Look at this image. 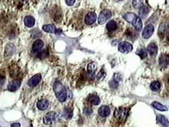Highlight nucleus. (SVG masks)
<instances>
[{"instance_id":"obj_1","label":"nucleus","mask_w":169,"mask_h":127,"mask_svg":"<svg viewBox=\"0 0 169 127\" xmlns=\"http://www.w3.org/2000/svg\"><path fill=\"white\" fill-rule=\"evenodd\" d=\"M53 89L55 95L59 101L64 103L67 100V90L60 81H56L54 83Z\"/></svg>"},{"instance_id":"obj_2","label":"nucleus","mask_w":169,"mask_h":127,"mask_svg":"<svg viewBox=\"0 0 169 127\" xmlns=\"http://www.w3.org/2000/svg\"><path fill=\"white\" fill-rule=\"evenodd\" d=\"M123 18L126 21L130 23L137 31H140L141 30L143 27L141 20L140 17L137 16L136 14L132 13H127L123 15Z\"/></svg>"},{"instance_id":"obj_3","label":"nucleus","mask_w":169,"mask_h":127,"mask_svg":"<svg viewBox=\"0 0 169 127\" xmlns=\"http://www.w3.org/2000/svg\"><path fill=\"white\" fill-rule=\"evenodd\" d=\"M114 116L116 118L119 119V120H126L128 116V109L124 107L118 108L114 112Z\"/></svg>"},{"instance_id":"obj_4","label":"nucleus","mask_w":169,"mask_h":127,"mask_svg":"<svg viewBox=\"0 0 169 127\" xmlns=\"http://www.w3.org/2000/svg\"><path fill=\"white\" fill-rule=\"evenodd\" d=\"M111 13L108 9H104L101 11L98 16V22L99 24H105L108 19L111 17Z\"/></svg>"},{"instance_id":"obj_5","label":"nucleus","mask_w":169,"mask_h":127,"mask_svg":"<svg viewBox=\"0 0 169 127\" xmlns=\"http://www.w3.org/2000/svg\"><path fill=\"white\" fill-rule=\"evenodd\" d=\"M133 50L132 45L126 41L121 42L118 45V50L123 53H130Z\"/></svg>"},{"instance_id":"obj_6","label":"nucleus","mask_w":169,"mask_h":127,"mask_svg":"<svg viewBox=\"0 0 169 127\" xmlns=\"http://www.w3.org/2000/svg\"><path fill=\"white\" fill-rule=\"evenodd\" d=\"M57 113L53 111L47 112L43 117V122L46 125L53 124L56 119Z\"/></svg>"},{"instance_id":"obj_7","label":"nucleus","mask_w":169,"mask_h":127,"mask_svg":"<svg viewBox=\"0 0 169 127\" xmlns=\"http://www.w3.org/2000/svg\"><path fill=\"white\" fill-rule=\"evenodd\" d=\"M154 31V27L152 25L149 24L146 25L143 30L142 32V37L144 39L149 38L153 34Z\"/></svg>"},{"instance_id":"obj_8","label":"nucleus","mask_w":169,"mask_h":127,"mask_svg":"<svg viewBox=\"0 0 169 127\" xmlns=\"http://www.w3.org/2000/svg\"><path fill=\"white\" fill-rule=\"evenodd\" d=\"M41 79V75L40 74H37L33 77H31L27 82V84L30 87H35L39 83Z\"/></svg>"},{"instance_id":"obj_9","label":"nucleus","mask_w":169,"mask_h":127,"mask_svg":"<svg viewBox=\"0 0 169 127\" xmlns=\"http://www.w3.org/2000/svg\"><path fill=\"white\" fill-rule=\"evenodd\" d=\"M96 20H97V15L94 12H89L85 16V19H84L85 23L88 25H90L94 23H95Z\"/></svg>"},{"instance_id":"obj_10","label":"nucleus","mask_w":169,"mask_h":127,"mask_svg":"<svg viewBox=\"0 0 169 127\" xmlns=\"http://www.w3.org/2000/svg\"><path fill=\"white\" fill-rule=\"evenodd\" d=\"M21 85V82L19 79L14 80L9 83L8 85V89L11 92H14L16 91Z\"/></svg>"},{"instance_id":"obj_11","label":"nucleus","mask_w":169,"mask_h":127,"mask_svg":"<svg viewBox=\"0 0 169 127\" xmlns=\"http://www.w3.org/2000/svg\"><path fill=\"white\" fill-rule=\"evenodd\" d=\"M159 63L162 68H167L168 65V55L166 54H162L159 58Z\"/></svg>"},{"instance_id":"obj_12","label":"nucleus","mask_w":169,"mask_h":127,"mask_svg":"<svg viewBox=\"0 0 169 127\" xmlns=\"http://www.w3.org/2000/svg\"><path fill=\"white\" fill-rule=\"evenodd\" d=\"M146 51L151 56H156L158 52V47L156 43L151 42L147 47Z\"/></svg>"},{"instance_id":"obj_13","label":"nucleus","mask_w":169,"mask_h":127,"mask_svg":"<svg viewBox=\"0 0 169 127\" xmlns=\"http://www.w3.org/2000/svg\"><path fill=\"white\" fill-rule=\"evenodd\" d=\"M98 112L99 115L101 117H108L109 115V114L111 112V111H110L109 107L108 106L103 105V106H101L98 109Z\"/></svg>"},{"instance_id":"obj_14","label":"nucleus","mask_w":169,"mask_h":127,"mask_svg":"<svg viewBox=\"0 0 169 127\" xmlns=\"http://www.w3.org/2000/svg\"><path fill=\"white\" fill-rule=\"evenodd\" d=\"M44 46V42L41 39H37L36 40L32 46V50L34 52H38L41 50V49Z\"/></svg>"},{"instance_id":"obj_15","label":"nucleus","mask_w":169,"mask_h":127,"mask_svg":"<svg viewBox=\"0 0 169 127\" xmlns=\"http://www.w3.org/2000/svg\"><path fill=\"white\" fill-rule=\"evenodd\" d=\"M118 24L114 20H109L106 24V29L108 31H114L118 29Z\"/></svg>"},{"instance_id":"obj_16","label":"nucleus","mask_w":169,"mask_h":127,"mask_svg":"<svg viewBox=\"0 0 169 127\" xmlns=\"http://www.w3.org/2000/svg\"><path fill=\"white\" fill-rule=\"evenodd\" d=\"M24 24L26 27H27L28 28H31L35 25V19L33 16H27L25 17Z\"/></svg>"},{"instance_id":"obj_17","label":"nucleus","mask_w":169,"mask_h":127,"mask_svg":"<svg viewBox=\"0 0 169 127\" xmlns=\"http://www.w3.org/2000/svg\"><path fill=\"white\" fill-rule=\"evenodd\" d=\"M49 107V101L47 100H41L37 103V107L41 111H46Z\"/></svg>"},{"instance_id":"obj_18","label":"nucleus","mask_w":169,"mask_h":127,"mask_svg":"<svg viewBox=\"0 0 169 127\" xmlns=\"http://www.w3.org/2000/svg\"><path fill=\"white\" fill-rule=\"evenodd\" d=\"M88 101L90 104H92L94 106L98 105L100 103V99L96 95H92L90 96Z\"/></svg>"},{"instance_id":"obj_19","label":"nucleus","mask_w":169,"mask_h":127,"mask_svg":"<svg viewBox=\"0 0 169 127\" xmlns=\"http://www.w3.org/2000/svg\"><path fill=\"white\" fill-rule=\"evenodd\" d=\"M42 30L44 31L49 33H56L57 31V30L53 25H45L42 27Z\"/></svg>"},{"instance_id":"obj_20","label":"nucleus","mask_w":169,"mask_h":127,"mask_svg":"<svg viewBox=\"0 0 169 127\" xmlns=\"http://www.w3.org/2000/svg\"><path fill=\"white\" fill-rule=\"evenodd\" d=\"M149 9L146 6H141V7L139 9V16L141 18L145 19L146 17L148 14H149Z\"/></svg>"},{"instance_id":"obj_21","label":"nucleus","mask_w":169,"mask_h":127,"mask_svg":"<svg viewBox=\"0 0 169 127\" xmlns=\"http://www.w3.org/2000/svg\"><path fill=\"white\" fill-rule=\"evenodd\" d=\"M97 65L95 63H90L89 64L88 67H87V70H88V73L89 74V76H94V74L97 70Z\"/></svg>"},{"instance_id":"obj_22","label":"nucleus","mask_w":169,"mask_h":127,"mask_svg":"<svg viewBox=\"0 0 169 127\" xmlns=\"http://www.w3.org/2000/svg\"><path fill=\"white\" fill-rule=\"evenodd\" d=\"M151 104L155 109H156L158 111H168V108L166 106H165L164 105H162V104H160L158 102L154 101V102L152 103Z\"/></svg>"},{"instance_id":"obj_23","label":"nucleus","mask_w":169,"mask_h":127,"mask_svg":"<svg viewBox=\"0 0 169 127\" xmlns=\"http://www.w3.org/2000/svg\"><path fill=\"white\" fill-rule=\"evenodd\" d=\"M157 120L159 123H160L162 125L167 126H168V125H169L168 120L167 119V118L165 117H164L162 115H158L157 116Z\"/></svg>"},{"instance_id":"obj_24","label":"nucleus","mask_w":169,"mask_h":127,"mask_svg":"<svg viewBox=\"0 0 169 127\" xmlns=\"http://www.w3.org/2000/svg\"><path fill=\"white\" fill-rule=\"evenodd\" d=\"M160 87H161V85L160 82L157 81H152L150 85V89L154 92L159 90L160 89Z\"/></svg>"},{"instance_id":"obj_25","label":"nucleus","mask_w":169,"mask_h":127,"mask_svg":"<svg viewBox=\"0 0 169 127\" xmlns=\"http://www.w3.org/2000/svg\"><path fill=\"white\" fill-rule=\"evenodd\" d=\"M136 54H137L141 59H143L147 56L148 53H147V51L146 50H145V49L141 48V49H138L136 51Z\"/></svg>"},{"instance_id":"obj_26","label":"nucleus","mask_w":169,"mask_h":127,"mask_svg":"<svg viewBox=\"0 0 169 127\" xmlns=\"http://www.w3.org/2000/svg\"><path fill=\"white\" fill-rule=\"evenodd\" d=\"M49 55V52L48 51V50L45 49L42 51H40L37 54V57L40 59H44V58H46Z\"/></svg>"},{"instance_id":"obj_27","label":"nucleus","mask_w":169,"mask_h":127,"mask_svg":"<svg viewBox=\"0 0 169 127\" xmlns=\"http://www.w3.org/2000/svg\"><path fill=\"white\" fill-rule=\"evenodd\" d=\"M64 115L67 118V119H70L73 116V111L68 110V109H65V112H64Z\"/></svg>"},{"instance_id":"obj_28","label":"nucleus","mask_w":169,"mask_h":127,"mask_svg":"<svg viewBox=\"0 0 169 127\" xmlns=\"http://www.w3.org/2000/svg\"><path fill=\"white\" fill-rule=\"evenodd\" d=\"M109 86L112 89H116L118 87V82L115 80H112L109 82Z\"/></svg>"},{"instance_id":"obj_29","label":"nucleus","mask_w":169,"mask_h":127,"mask_svg":"<svg viewBox=\"0 0 169 127\" xmlns=\"http://www.w3.org/2000/svg\"><path fill=\"white\" fill-rule=\"evenodd\" d=\"M93 112V110L91 107H86L84 109V113L87 115H90Z\"/></svg>"},{"instance_id":"obj_30","label":"nucleus","mask_w":169,"mask_h":127,"mask_svg":"<svg viewBox=\"0 0 169 127\" xmlns=\"http://www.w3.org/2000/svg\"><path fill=\"white\" fill-rule=\"evenodd\" d=\"M65 3L66 4L68 5V6H73L75 3V1L76 0H65Z\"/></svg>"},{"instance_id":"obj_31","label":"nucleus","mask_w":169,"mask_h":127,"mask_svg":"<svg viewBox=\"0 0 169 127\" xmlns=\"http://www.w3.org/2000/svg\"><path fill=\"white\" fill-rule=\"evenodd\" d=\"M103 73H104V71H103V70H101V71L98 73V75H97V79H98V80L100 79H103V78H105V76H103Z\"/></svg>"},{"instance_id":"obj_32","label":"nucleus","mask_w":169,"mask_h":127,"mask_svg":"<svg viewBox=\"0 0 169 127\" xmlns=\"http://www.w3.org/2000/svg\"><path fill=\"white\" fill-rule=\"evenodd\" d=\"M5 82V78L0 77V88H1Z\"/></svg>"},{"instance_id":"obj_33","label":"nucleus","mask_w":169,"mask_h":127,"mask_svg":"<svg viewBox=\"0 0 169 127\" xmlns=\"http://www.w3.org/2000/svg\"><path fill=\"white\" fill-rule=\"evenodd\" d=\"M11 126L12 127H14V126H18V127H19V126H20V123H15L11 124Z\"/></svg>"}]
</instances>
